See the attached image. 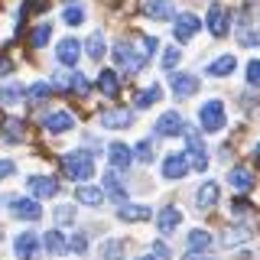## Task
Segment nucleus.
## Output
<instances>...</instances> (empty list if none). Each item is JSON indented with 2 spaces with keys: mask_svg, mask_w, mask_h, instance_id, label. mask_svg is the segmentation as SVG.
I'll return each mask as SVG.
<instances>
[{
  "mask_svg": "<svg viewBox=\"0 0 260 260\" xmlns=\"http://www.w3.org/2000/svg\"><path fill=\"white\" fill-rule=\"evenodd\" d=\"M130 124H134V114L130 111H104L101 114V127H108V130H120Z\"/></svg>",
  "mask_w": 260,
  "mask_h": 260,
  "instance_id": "19",
  "label": "nucleus"
},
{
  "mask_svg": "<svg viewBox=\"0 0 260 260\" xmlns=\"http://www.w3.org/2000/svg\"><path fill=\"white\" fill-rule=\"evenodd\" d=\"M43 247H46L52 257H59V254H65V250H69V241L62 238V231H46V234H43Z\"/></svg>",
  "mask_w": 260,
  "mask_h": 260,
  "instance_id": "24",
  "label": "nucleus"
},
{
  "mask_svg": "<svg viewBox=\"0 0 260 260\" xmlns=\"http://www.w3.org/2000/svg\"><path fill=\"white\" fill-rule=\"evenodd\" d=\"M199 29H202V23H199V16H195V13H179L176 23H173V32H176L179 43H189Z\"/></svg>",
  "mask_w": 260,
  "mask_h": 260,
  "instance_id": "7",
  "label": "nucleus"
},
{
  "mask_svg": "<svg viewBox=\"0 0 260 260\" xmlns=\"http://www.w3.org/2000/svg\"><path fill=\"white\" fill-rule=\"evenodd\" d=\"M85 49H88V55H91V59H104V52H108V43H104L101 32H94V36L85 43Z\"/></svg>",
  "mask_w": 260,
  "mask_h": 260,
  "instance_id": "29",
  "label": "nucleus"
},
{
  "mask_svg": "<svg viewBox=\"0 0 260 260\" xmlns=\"http://www.w3.org/2000/svg\"><path fill=\"white\" fill-rule=\"evenodd\" d=\"M244 241H250V228L238 224V228H228L224 231V247H238V244H244Z\"/></svg>",
  "mask_w": 260,
  "mask_h": 260,
  "instance_id": "27",
  "label": "nucleus"
},
{
  "mask_svg": "<svg viewBox=\"0 0 260 260\" xmlns=\"http://www.w3.org/2000/svg\"><path fill=\"white\" fill-rule=\"evenodd\" d=\"M247 81H250V85H260V59H250L247 62Z\"/></svg>",
  "mask_w": 260,
  "mask_h": 260,
  "instance_id": "39",
  "label": "nucleus"
},
{
  "mask_svg": "<svg viewBox=\"0 0 260 260\" xmlns=\"http://www.w3.org/2000/svg\"><path fill=\"white\" fill-rule=\"evenodd\" d=\"M140 260H156V254H146V257H140Z\"/></svg>",
  "mask_w": 260,
  "mask_h": 260,
  "instance_id": "47",
  "label": "nucleus"
},
{
  "mask_svg": "<svg viewBox=\"0 0 260 260\" xmlns=\"http://www.w3.org/2000/svg\"><path fill=\"white\" fill-rule=\"evenodd\" d=\"M4 140L7 143H20L23 140V124L20 120H7L4 124Z\"/></svg>",
  "mask_w": 260,
  "mask_h": 260,
  "instance_id": "33",
  "label": "nucleus"
},
{
  "mask_svg": "<svg viewBox=\"0 0 260 260\" xmlns=\"http://www.w3.org/2000/svg\"><path fill=\"white\" fill-rule=\"evenodd\" d=\"M108 159L114 169H127L130 162H134V150H130L127 143H111L108 146Z\"/></svg>",
  "mask_w": 260,
  "mask_h": 260,
  "instance_id": "17",
  "label": "nucleus"
},
{
  "mask_svg": "<svg viewBox=\"0 0 260 260\" xmlns=\"http://www.w3.org/2000/svg\"><path fill=\"white\" fill-rule=\"evenodd\" d=\"M101 185H104V195H111L114 202H127V185L120 182L117 169H111V173H104V179H101Z\"/></svg>",
  "mask_w": 260,
  "mask_h": 260,
  "instance_id": "15",
  "label": "nucleus"
},
{
  "mask_svg": "<svg viewBox=\"0 0 260 260\" xmlns=\"http://www.w3.org/2000/svg\"><path fill=\"white\" fill-rule=\"evenodd\" d=\"M75 199L81 202V205L98 208L104 202V189H98V185H78V189H75Z\"/></svg>",
  "mask_w": 260,
  "mask_h": 260,
  "instance_id": "21",
  "label": "nucleus"
},
{
  "mask_svg": "<svg viewBox=\"0 0 260 260\" xmlns=\"http://www.w3.org/2000/svg\"><path fill=\"white\" fill-rule=\"evenodd\" d=\"M185 260H211V257H208V250H202V254H199V250H189Z\"/></svg>",
  "mask_w": 260,
  "mask_h": 260,
  "instance_id": "44",
  "label": "nucleus"
},
{
  "mask_svg": "<svg viewBox=\"0 0 260 260\" xmlns=\"http://www.w3.org/2000/svg\"><path fill=\"white\" fill-rule=\"evenodd\" d=\"M26 10H32V13L46 10V0H29V4H26Z\"/></svg>",
  "mask_w": 260,
  "mask_h": 260,
  "instance_id": "45",
  "label": "nucleus"
},
{
  "mask_svg": "<svg viewBox=\"0 0 260 260\" xmlns=\"http://www.w3.org/2000/svg\"><path fill=\"white\" fill-rule=\"evenodd\" d=\"M10 173H13V162H10V159H0V179L10 176Z\"/></svg>",
  "mask_w": 260,
  "mask_h": 260,
  "instance_id": "43",
  "label": "nucleus"
},
{
  "mask_svg": "<svg viewBox=\"0 0 260 260\" xmlns=\"http://www.w3.org/2000/svg\"><path fill=\"white\" fill-rule=\"evenodd\" d=\"M143 13L150 20H176L173 0H143Z\"/></svg>",
  "mask_w": 260,
  "mask_h": 260,
  "instance_id": "12",
  "label": "nucleus"
},
{
  "mask_svg": "<svg viewBox=\"0 0 260 260\" xmlns=\"http://www.w3.org/2000/svg\"><path fill=\"white\" fill-rule=\"evenodd\" d=\"M234 69H238V59H234V55H218V59L208 65V75H231Z\"/></svg>",
  "mask_w": 260,
  "mask_h": 260,
  "instance_id": "26",
  "label": "nucleus"
},
{
  "mask_svg": "<svg viewBox=\"0 0 260 260\" xmlns=\"http://www.w3.org/2000/svg\"><path fill=\"white\" fill-rule=\"evenodd\" d=\"M49 36H52V26H49V23H39V26L32 29V36H29V46L32 49H43L49 43Z\"/></svg>",
  "mask_w": 260,
  "mask_h": 260,
  "instance_id": "31",
  "label": "nucleus"
},
{
  "mask_svg": "<svg viewBox=\"0 0 260 260\" xmlns=\"http://www.w3.org/2000/svg\"><path fill=\"white\" fill-rule=\"evenodd\" d=\"M69 88H75L78 94H88V78H85V75H78V72H75V75L69 78Z\"/></svg>",
  "mask_w": 260,
  "mask_h": 260,
  "instance_id": "40",
  "label": "nucleus"
},
{
  "mask_svg": "<svg viewBox=\"0 0 260 260\" xmlns=\"http://www.w3.org/2000/svg\"><path fill=\"white\" fill-rule=\"evenodd\" d=\"M153 130H156V137H176V134H185V120L179 111H166Z\"/></svg>",
  "mask_w": 260,
  "mask_h": 260,
  "instance_id": "6",
  "label": "nucleus"
},
{
  "mask_svg": "<svg viewBox=\"0 0 260 260\" xmlns=\"http://www.w3.org/2000/svg\"><path fill=\"white\" fill-rule=\"evenodd\" d=\"M153 52H156V39L153 36H134L130 43L114 46V62H117L127 75H134V72H140L143 65L150 62Z\"/></svg>",
  "mask_w": 260,
  "mask_h": 260,
  "instance_id": "1",
  "label": "nucleus"
},
{
  "mask_svg": "<svg viewBox=\"0 0 260 260\" xmlns=\"http://www.w3.org/2000/svg\"><path fill=\"white\" fill-rule=\"evenodd\" d=\"M78 55H81V43H78V39H72V36L62 39L59 49H55V59H59L62 65H75Z\"/></svg>",
  "mask_w": 260,
  "mask_h": 260,
  "instance_id": "18",
  "label": "nucleus"
},
{
  "mask_svg": "<svg viewBox=\"0 0 260 260\" xmlns=\"http://www.w3.org/2000/svg\"><path fill=\"white\" fill-rule=\"evenodd\" d=\"M134 153H137V159H140V162H150V159H153V143H150V140H140Z\"/></svg>",
  "mask_w": 260,
  "mask_h": 260,
  "instance_id": "38",
  "label": "nucleus"
},
{
  "mask_svg": "<svg viewBox=\"0 0 260 260\" xmlns=\"http://www.w3.org/2000/svg\"><path fill=\"white\" fill-rule=\"evenodd\" d=\"M153 254H156L159 260H169V247H166L162 241H156V244H153Z\"/></svg>",
  "mask_w": 260,
  "mask_h": 260,
  "instance_id": "42",
  "label": "nucleus"
},
{
  "mask_svg": "<svg viewBox=\"0 0 260 260\" xmlns=\"http://www.w3.org/2000/svg\"><path fill=\"white\" fill-rule=\"evenodd\" d=\"M218 195H221L218 182H202L199 192H195V202H199V208H211V205L218 202Z\"/></svg>",
  "mask_w": 260,
  "mask_h": 260,
  "instance_id": "22",
  "label": "nucleus"
},
{
  "mask_svg": "<svg viewBox=\"0 0 260 260\" xmlns=\"http://www.w3.org/2000/svg\"><path fill=\"white\" fill-rule=\"evenodd\" d=\"M159 94H162L159 88H156V85H150V88H143V91L134 98V104H137V108H150V104H156V101H159Z\"/></svg>",
  "mask_w": 260,
  "mask_h": 260,
  "instance_id": "30",
  "label": "nucleus"
},
{
  "mask_svg": "<svg viewBox=\"0 0 260 260\" xmlns=\"http://www.w3.org/2000/svg\"><path fill=\"white\" fill-rule=\"evenodd\" d=\"M156 224H159V231H162V234H173L176 228L182 224V211H179L176 205H166V208H162L159 215H156Z\"/></svg>",
  "mask_w": 260,
  "mask_h": 260,
  "instance_id": "16",
  "label": "nucleus"
},
{
  "mask_svg": "<svg viewBox=\"0 0 260 260\" xmlns=\"http://www.w3.org/2000/svg\"><path fill=\"white\" fill-rule=\"evenodd\" d=\"M179 59H182V52H179L176 46H169L166 52H162V69H169V72H173L176 65H179Z\"/></svg>",
  "mask_w": 260,
  "mask_h": 260,
  "instance_id": "35",
  "label": "nucleus"
},
{
  "mask_svg": "<svg viewBox=\"0 0 260 260\" xmlns=\"http://www.w3.org/2000/svg\"><path fill=\"white\" fill-rule=\"evenodd\" d=\"M257 156H260V146H257Z\"/></svg>",
  "mask_w": 260,
  "mask_h": 260,
  "instance_id": "49",
  "label": "nucleus"
},
{
  "mask_svg": "<svg viewBox=\"0 0 260 260\" xmlns=\"http://www.w3.org/2000/svg\"><path fill=\"white\" fill-rule=\"evenodd\" d=\"M20 98H23V88H20V85L0 88V108H10V104H20Z\"/></svg>",
  "mask_w": 260,
  "mask_h": 260,
  "instance_id": "32",
  "label": "nucleus"
},
{
  "mask_svg": "<svg viewBox=\"0 0 260 260\" xmlns=\"http://www.w3.org/2000/svg\"><path fill=\"white\" fill-rule=\"evenodd\" d=\"M43 127L49 130V134H65V130L75 127V117H72L69 111H52V114H46Z\"/></svg>",
  "mask_w": 260,
  "mask_h": 260,
  "instance_id": "13",
  "label": "nucleus"
},
{
  "mask_svg": "<svg viewBox=\"0 0 260 260\" xmlns=\"http://www.w3.org/2000/svg\"><path fill=\"white\" fill-rule=\"evenodd\" d=\"M169 88H173L176 98H192L195 91H199V78L185 75V72H176V75L169 78Z\"/></svg>",
  "mask_w": 260,
  "mask_h": 260,
  "instance_id": "11",
  "label": "nucleus"
},
{
  "mask_svg": "<svg viewBox=\"0 0 260 260\" xmlns=\"http://www.w3.org/2000/svg\"><path fill=\"white\" fill-rule=\"evenodd\" d=\"M185 143H189V153H185V156H189L192 169H199V173L208 169V150H205V143H202V137L189 127H185Z\"/></svg>",
  "mask_w": 260,
  "mask_h": 260,
  "instance_id": "4",
  "label": "nucleus"
},
{
  "mask_svg": "<svg viewBox=\"0 0 260 260\" xmlns=\"http://www.w3.org/2000/svg\"><path fill=\"white\" fill-rule=\"evenodd\" d=\"M69 250H75V254H85V250H88V238H85V234H75V238L69 241Z\"/></svg>",
  "mask_w": 260,
  "mask_h": 260,
  "instance_id": "41",
  "label": "nucleus"
},
{
  "mask_svg": "<svg viewBox=\"0 0 260 260\" xmlns=\"http://www.w3.org/2000/svg\"><path fill=\"white\" fill-rule=\"evenodd\" d=\"M228 26H231V13H228L224 7L211 4L208 7V29H211V36H228Z\"/></svg>",
  "mask_w": 260,
  "mask_h": 260,
  "instance_id": "9",
  "label": "nucleus"
},
{
  "mask_svg": "<svg viewBox=\"0 0 260 260\" xmlns=\"http://www.w3.org/2000/svg\"><path fill=\"white\" fill-rule=\"evenodd\" d=\"M104 260H120V257H104Z\"/></svg>",
  "mask_w": 260,
  "mask_h": 260,
  "instance_id": "48",
  "label": "nucleus"
},
{
  "mask_svg": "<svg viewBox=\"0 0 260 260\" xmlns=\"http://www.w3.org/2000/svg\"><path fill=\"white\" fill-rule=\"evenodd\" d=\"M62 20L69 23V26H78L81 20H85V10L81 7H65V13H62Z\"/></svg>",
  "mask_w": 260,
  "mask_h": 260,
  "instance_id": "34",
  "label": "nucleus"
},
{
  "mask_svg": "<svg viewBox=\"0 0 260 260\" xmlns=\"http://www.w3.org/2000/svg\"><path fill=\"white\" fill-rule=\"evenodd\" d=\"M55 221H59V224H72V221H75V208H72V205H59V208H55Z\"/></svg>",
  "mask_w": 260,
  "mask_h": 260,
  "instance_id": "37",
  "label": "nucleus"
},
{
  "mask_svg": "<svg viewBox=\"0 0 260 260\" xmlns=\"http://www.w3.org/2000/svg\"><path fill=\"white\" fill-rule=\"evenodd\" d=\"M7 72H10V62H7V59H0V75H7Z\"/></svg>",
  "mask_w": 260,
  "mask_h": 260,
  "instance_id": "46",
  "label": "nucleus"
},
{
  "mask_svg": "<svg viewBox=\"0 0 260 260\" xmlns=\"http://www.w3.org/2000/svg\"><path fill=\"white\" fill-rule=\"evenodd\" d=\"M189 169H192V162H189L185 153H169L166 162H162V176H166V179H182Z\"/></svg>",
  "mask_w": 260,
  "mask_h": 260,
  "instance_id": "10",
  "label": "nucleus"
},
{
  "mask_svg": "<svg viewBox=\"0 0 260 260\" xmlns=\"http://www.w3.org/2000/svg\"><path fill=\"white\" fill-rule=\"evenodd\" d=\"M29 192H32V199H52V195L59 192V182H55L52 176H32Z\"/></svg>",
  "mask_w": 260,
  "mask_h": 260,
  "instance_id": "14",
  "label": "nucleus"
},
{
  "mask_svg": "<svg viewBox=\"0 0 260 260\" xmlns=\"http://www.w3.org/2000/svg\"><path fill=\"white\" fill-rule=\"evenodd\" d=\"M211 247V234L202 231V228H195V231H189V250H208Z\"/></svg>",
  "mask_w": 260,
  "mask_h": 260,
  "instance_id": "28",
  "label": "nucleus"
},
{
  "mask_svg": "<svg viewBox=\"0 0 260 260\" xmlns=\"http://www.w3.org/2000/svg\"><path fill=\"white\" fill-rule=\"evenodd\" d=\"M98 88H101V94H108V98H114L120 91V78H117V72H101V75H98Z\"/></svg>",
  "mask_w": 260,
  "mask_h": 260,
  "instance_id": "25",
  "label": "nucleus"
},
{
  "mask_svg": "<svg viewBox=\"0 0 260 260\" xmlns=\"http://www.w3.org/2000/svg\"><path fill=\"white\" fill-rule=\"evenodd\" d=\"M62 169H65V173H69L72 179L85 182V179H91V176H94V159H91V153L75 150V153H65V156H62Z\"/></svg>",
  "mask_w": 260,
  "mask_h": 260,
  "instance_id": "2",
  "label": "nucleus"
},
{
  "mask_svg": "<svg viewBox=\"0 0 260 260\" xmlns=\"http://www.w3.org/2000/svg\"><path fill=\"white\" fill-rule=\"evenodd\" d=\"M117 218H120V221H146V218H150V208H146V205H127V202H120Z\"/></svg>",
  "mask_w": 260,
  "mask_h": 260,
  "instance_id": "23",
  "label": "nucleus"
},
{
  "mask_svg": "<svg viewBox=\"0 0 260 260\" xmlns=\"http://www.w3.org/2000/svg\"><path fill=\"white\" fill-rule=\"evenodd\" d=\"M49 91H52V88H49L46 81H36V85L29 88V101H32V104H39L43 98H49Z\"/></svg>",
  "mask_w": 260,
  "mask_h": 260,
  "instance_id": "36",
  "label": "nucleus"
},
{
  "mask_svg": "<svg viewBox=\"0 0 260 260\" xmlns=\"http://www.w3.org/2000/svg\"><path fill=\"white\" fill-rule=\"evenodd\" d=\"M228 182H231L238 192H250V189H254V173L244 169V166H234L231 173H228Z\"/></svg>",
  "mask_w": 260,
  "mask_h": 260,
  "instance_id": "20",
  "label": "nucleus"
},
{
  "mask_svg": "<svg viewBox=\"0 0 260 260\" xmlns=\"http://www.w3.org/2000/svg\"><path fill=\"white\" fill-rule=\"evenodd\" d=\"M39 247H43V238H39L36 231H23V234H16V241H13L16 260H32Z\"/></svg>",
  "mask_w": 260,
  "mask_h": 260,
  "instance_id": "5",
  "label": "nucleus"
},
{
  "mask_svg": "<svg viewBox=\"0 0 260 260\" xmlns=\"http://www.w3.org/2000/svg\"><path fill=\"white\" fill-rule=\"evenodd\" d=\"M224 120H228V114H224L221 101H205L199 108V124H202L205 134H218V130L224 127Z\"/></svg>",
  "mask_w": 260,
  "mask_h": 260,
  "instance_id": "3",
  "label": "nucleus"
},
{
  "mask_svg": "<svg viewBox=\"0 0 260 260\" xmlns=\"http://www.w3.org/2000/svg\"><path fill=\"white\" fill-rule=\"evenodd\" d=\"M10 211L23 221H39L43 218V208H39L36 199H10Z\"/></svg>",
  "mask_w": 260,
  "mask_h": 260,
  "instance_id": "8",
  "label": "nucleus"
}]
</instances>
